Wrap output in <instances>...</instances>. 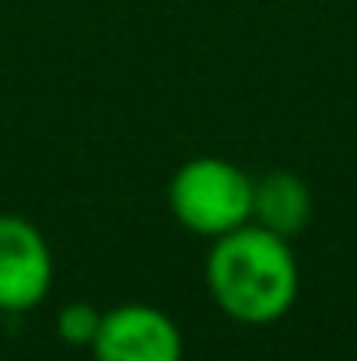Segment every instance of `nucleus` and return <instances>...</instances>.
<instances>
[{
	"instance_id": "nucleus-6",
	"label": "nucleus",
	"mask_w": 357,
	"mask_h": 361,
	"mask_svg": "<svg viewBox=\"0 0 357 361\" xmlns=\"http://www.w3.org/2000/svg\"><path fill=\"white\" fill-rule=\"evenodd\" d=\"M99 323H102V312L95 309V305H88V302H70V305H63L60 309V316H56V334H60V341H67V344H74V348H92V341H95V334H99Z\"/></svg>"
},
{
	"instance_id": "nucleus-1",
	"label": "nucleus",
	"mask_w": 357,
	"mask_h": 361,
	"mask_svg": "<svg viewBox=\"0 0 357 361\" xmlns=\"http://www.w3.org/2000/svg\"><path fill=\"white\" fill-rule=\"evenodd\" d=\"M301 270L291 239L249 221L218 235L207 252V291L214 305L245 326H266L298 302Z\"/></svg>"
},
{
	"instance_id": "nucleus-5",
	"label": "nucleus",
	"mask_w": 357,
	"mask_h": 361,
	"mask_svg": "<svg viewBox=\"0 0 357 361\" xmlns=\"http://www.w3.org/2000/svg\"><path fill=\"white\" fill-rule=\"evenodd\" d=\"M312 218V193L301 176L294 172H270L256 179L252 193V221L291 239L298 235Z\"/></svg>"
},
{
	"instance_id": "nucleus-4",
	"label": "nucleus",
	"mask_w": 357,
	"mask_h": 361,
	"mask_svg": "<svg viewBox=\"0 0 357 361\" xmlns=\"http://www.w3.org/2000/svg\"><path fill=\"white\" fill-rule=\"evenodd\" d=\"M92 355L95 361H182V334L168 312L126 302L102 312Z\"/></svg>"
},
{
	"instance_id": "nucleus-2",
	"label": "nucleus",
	"mask_w": 357,
	"mask_h": 361,
	"mask_svg": "<svg viewBox=\"0 0 357 361\" xmlns=\"http://www.w3.org/2000/svg\"><path fill=\"white\" fill-rule=\"evenodd\" d=\"M256 183L228 158H189L168 183V207L182 228L203 239L228 235L252 221Z\"/></svg>"
},
{
	"instance_id": "nucleus-3",
	"label": "nucleus",
	"mask_w": 357,
	"mask_h": 361,
	"mask_svg": "<svg viewBox=\"0 0 357 361\" xmlns=\"http://www.w3.org/2000/svg\"><path fill=\"white\" fill-rule=\"evenodd\" d=\"M53 249L21 214H0V312H28L49 298Z\"/></svg>"
}]
</instances>
